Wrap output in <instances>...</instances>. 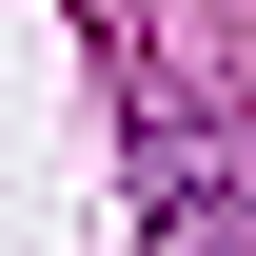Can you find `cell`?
Instances as JSON below:
<instances>
[{
	"label": "cell",
	"mask_w": 256,
	"mask_h": 256,
	"mask_svg": "<svg viewBox=\"0 0 256 256\" xmlns=\"http://www.w3.org/2000/svg\"><path fill=\"white\" fill-rule=\"evenodd\" d=\"M197 256H217V236H197Z\"/></svg>",
	"instance_id": "1"
}]
</instances>
